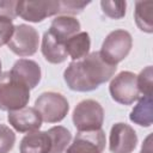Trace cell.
<instances>
[{"label":"cell","mask_w":153,"mask_h":153,"mask_svg":"<svg viewBox=\"0 0 153 153\" xmlns=\"http://www.w3.org/2000/svg\"><path fill=\"white\" fill-rule=\"evenodd\" d=\"M136 145L137 135L129 124L118 122L111 127L109 136V149L111 153H131Z\"/></svg>","instance_id":"30bf717a"},{"label":"cell","mask_w":153,"mask_h":153,"mask_svg":"<svg viewBox=\"0 0 153 153\" xmlns=\"http://www.w3.org/2000/svg\"><path fill=\"white\" fill-rule=\"evenodd\" d=\"M16 7L17 1L14 0H0V17H6L13 20L17 17Z\"/></svg>","instance_id":"d4e9b609"},{"label":"cell","mask_w":153,"mask_h":153,"mask_svg":"<svg viewBox=\"0 0 153 153\" xmlns=\"http://www.w3.org/2000/svg\"><path fill=\"white\" fill-rule=\"evenodd\" d=\"M72 120L78 131L98 130L104 122V110L97 100L85 99L74 108Z\"/></svg>","instance_id":"277c9868"},{"label":"cell","mask_w":153,"mask_h":153,"mask_svg":"<svg viewBox=\"0 0 153 153\" xmlns=\"http://www.w3.org/2000/svg\"><path fill=\"white\" fill-rule=\"evenodd\" d=\"M39 44V36L35 27L27 24L14 26V32L7 43L8 49L20 57L33 55Z\"/></svg>","instance_id":"52a82bcc"},{"label":"cell","mask_w":153,"mask_h":153,"mask_svg":"<svg viewBox=\"0 0 153 153\" xmlns=\"http://www.w3.org/2000/svg\"><path fill=\"white\" fill-rule=\"evenodd\" d=\"M59 0L39 1H17L16 12L22 19L31 23L43 22L47 17L59 13Z\"/></svg>","instance_id":"ba28073f"},{"label":"cell","mask_w":153,"mask_h":153,"mask_svg":"<svg viewBox=\"0 0 153 153\" xmlns=\"http://www.w3.org/2000/svg\"><path fill=\"white\" fill-rule=\"evenodd\" d=\"M109 92L115 102L122 105H131L140 98L136 74L129 71L118 73L112 78L109 86Z\"/></svg>","instance_id":"8992f818"},{"label":"cell","mask_w":153,"mask_h":153,"mask_svg":"<svg viewBox=\"0 0 153 153\" xmlns=\"http://www.w3.org/2000/svg\"><path fill=\"white\" fill-rule=\"evenodd\" d=\"M131 47H133L131 35L126 30L118 29L111 31L105 37L99 53L106 62L117 66V63H120L128 56V54L131 50Z\"/></svg>","instance_id":"3957f363"},{"label":"cell","mask_w":153,"mask_h":153,"mask_svg":"<svg viewBox=\"0 0 153 153\" xmlns=\"http://www.w3.org/2000/svg\"><path fill=\"white\" fill-rule=\"evenodd\" d=\"M65 48L68 56H71L73 61L82 60L90 54V48H91L90 35L86 31L78 32L76 35L72 36L66 41Z\"/></svg>","instance_id":"2e32d148"},{"label":"cell","mask_w":153,"mask_h":153,"mask_svg":"<svg viewBox=\"0 0 153 153\" xmlns=\"http://www.w3.org/2000/svg\"><path fill=\"white\" fill-rule=\"evenodd\" d=\"M42 121L47 123H57L61 122L69 110L68 100L65 96L57 92H44L35 102L33 106Z\"/></svg>","instance_id":"5b68a950"},{"label":"cell","mask_w":153,"mask_h":153,"mask_svg":"<svg viewBox=\"0 0 153 153\" xmlns=\"http://www.w3.org/2000/svg\"><path fill=\"white\" fill-rule=\"evenodd\" d=\"M136 82L140 94L152 97L153 92V68L152 66H147L143 68L139 75H136Z\"/></svg>","instance_id":"ffe728a7"},{"label":"cell","mask_w":153,"mask_h":153,"mask_svg":"<svg viewBox=\"0 0 153 153\" xmlns=\"http://www.w3.org/2000/svg\"><path fill=\"white\" fill-rule=\"evenodd\" d=\"M106 139L103 129L78 131L66 153H103Z\"/></svg>","instance_id":"9c48e42d"},{"label":"cell","mask_w":153,"mask_h":153,"mask_svg":"<svg viewBox=\"0 0 153 153\" xmlns=\"http://www.w3.org/2000/svg\"><path fill=\"white\" fill-rule=\"evenodd\" d=\"M102 11L111 19H121L126 16L127 2L126 1H100Z\"/></svg>","instance_id":"44dd1931"},{"label":"cell","mask_w":153,"mask_h":153,"mask_svg":"<svg viewBox=\"0 0 153 153\" xmlns=\"http://www.w3.org/2000/svg\"><path fill=\"white\" fill-rule=\"evenodd\" d=\"M151 139H152V135H148L145 140V142L142 143V147H141V152L140 153H152V143H151Z\"/></svg>","instance_id":"484cf974"},{"label":"cell","mask_w":153,"mask_h":153,"mask_svg":"<svg viewBox=\"0 0 153 153\" xmlns=\"http://www.w3.org/2000/svg\"><path fill=\"white\" fill-rule=\"evenodd\" d=\"M14 32V25L12 19L0 17V47L7 44Z\"/></svg>","instance_id":"cb8c5ba5"},{"label":"cell","mask_w":153,"mask_h":153,"mask_svg":"<svg viewBox=\"0 0 153 153\" xmlns=\"http://www.w3.org/2000/svg\"><path fill=\"white\" fill-rule=\"evenodd\" d=\"M137 104L133 108L129 115V120L141 127H151L153 122V109L152 97L142 96L137 99Z\"/></svg>","instance_id":"e0dca14e"},{"label":"cell","mask_w":153,"mask_h":153,"mask_svg":"<svg viewBox=\"0 0 153 153\" xmlns=\"http://www.w3.org/2000/svg\"><path fill=\"white\" fill-rule=\"evenodd\" d=\"M51 148L47 131H31L26 134L19 145L20 153H49Z\"/></svg>","instance_id":"9a60e30c"},{"label":"cell","mask_w":153,"mask_h":153,"mask_svg":"<svg viewBox=\"0 0 153 153\" xmlns=\"http://www.w3.org/2000/svg\"><path fill=\"white\" fill-rule=\"evenodd\" d=\"M0 74H1V61H0Z\"/></svg>","instance_id":"4316f807"},{"label":"cell","mask_w":153,"mask_h":153,"mask_svg":"<svg viewBox=\"0 0 153 153\" xmlns=\"http://www.w3.org/2000/svg\"><path fill=\"white\" fill-rule=\"evenodd\" d=\"M90 4V1H75V0H62L59 1V13L62 16H74L82 12V10Z\"/></svg>","instance_id":"7402d4cb"},{"label":"cell","mask_w":153,"mask_h":153,"mask_svg":"<svg viewBox=\"0 0 153 153\" xmlns=\"http://www.w3.org/2000/svg\"><path fill=\"white\" fill-rule=\"evenodd\" d=\"M117 66L106 62L99 51H93L79 61H72L63 72V79L72 91L90 92L109 81Z\"/></svg>","instance_id":"6da1fadb"},{"label":"cell","mask_w":153,"mask_h":153,"mask_svg":"<svg viewBox=\"0 0 153 153\" xmlns=\"http://www.w3.org/2000/svg\"><path fill=\"white\" fill-rule=\"evenodd\" d=\"M134 19L137 27L147 33L153 32V1H136Z\"/></svg>","instance_id":"ac0fdd59"},{"label":"cell","mask_w":153,"mask_h":153,"mask_svg":"<svg viewBox=\"0 0 153 153\" xmlns=\"http://www.w3.org/2000/svg\"><path fill=\"white\" fill-rule=\"evenodd\" d=\"M16 142L14 131L5 126L0 124V153H10Z\"/></svg>","instance_id":"603a6c76"},{"label":"cell","mask_w":153,"mask_h":153,"mask_svg":"<svg viewBox=\"0 0 153 153\" xmlns=\"http://www.w3.org/2000/svg\"><path fill=\"white\" fill-rule=\"evenodd\" d=\"M48 31L60 42L66 43L68 38L80 32V22L74 17L59 16L53 19Z\"/></svg>","instance_id":"4fadbf2b"},{"label":"cell","mask_w":153,"mask_h":153,"mask_svg":"<svg viewBox=\"0 0 153 153\" xmlns=\"http://www.w3.org/2000/svg\"><path fill=\"white\" fill-rule=\"evenodd\" d=\"M47 133L49 135L50 145H51L49 153H63L71 142L72 139L71 131L62 126H55L48 129Z\"/></svg>","instance_id":"d6986e66"},{"label":"cell","mask_w":153,"mask_h":153,"mask_svg":"<svg viewBox=\"0 0 153 153\" xmlns=\"http://www.w3.org/2000/svg\"><path fill=\"white\" fill-rule=\"evenodd\" d=\"M10 73L12 76L25 84L30 90L35 88L39 84L42 76L39 65L36 61L29 59H19L16 61Z\"/></svg>","instance_id":"7c38bea8"},{"label":"cell","mask_w":153,"mask_h":153,"mask_svg":"<svg viewBox=\"0 0 153 153\" xmlns=\"http://www.w3.org/2000/svg\"><path fill=\"white\" fill-rule=\"evenodd\" d=\"M30 100V88L11 75L10 71L0 74V110L13 111L25 108Z\"/></svg>","instance_id":"7a4b0ae2"},{"label":"cell","mask_w":153,"mask_h":153,"mask_svg":"<svg viewBox=\"0 0 153 153\" xmlns=\"http://www.w3.org/2000/svg\"><path fill=\"white\" fill-rule=\"evenodd\" d=\"M8 123L19 133L36 131L42 126V118L35 108H22L19 110L8 111Z\"/></svg>","instance_id":"8fae6325"},{"label":"cell","mask_w":153,"mask_h":153,"mask_svg":"<svg viewBox=\"0 0 153 153\" xmlns=\"http://www.w3.org/2000/svg\"><path fill=\"white\" fill-rule=\"evenodd\" d=\"M42 54L44 59L50 63H62L67 60V51L65 43L55 38L49 31H45L42 38Z\"/></svg>","instance_id":"5bb4252c"}]
</instances>
